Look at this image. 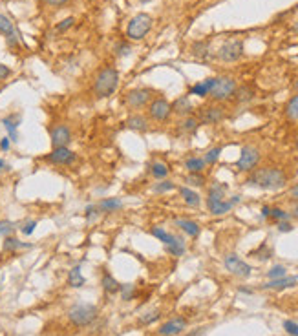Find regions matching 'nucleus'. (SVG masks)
<instances>
[{
    "mask_svg": "<svg viewBox=\"0 0 298 336\" xmlns=\"http://www.w3.org/2000/svg\"><path fill=\"white\" fill-rule=\"evenodd\" d=\"M84 283H86V280H84V276L81 274V267H73L71 271L68 273V285L69 287H83Z\"/></svg>",
    "mask_w": 298,
    "mask_h": 336,
    "instance_id": "28",
    "label": "nucleus"
},
{
    "mask_svg": "<svg viewBox=\"0 0 298 336\" xmlns=\"http://www.w3.org/2000/svg\"><path fill=\"white\" fill-rule=\"evenodd\" d=\"M285 115L287 119H298V93L289 99V103L285 106Z\"/></svg>",
    "mask_w": 298,
    "mask_h": 336,
    "instance_id": "33",
    "label": "nucleus"
},
{
    "mask_svg": "<svg viewBox=\"0 0 298 336\" xmlns=\"http://www.w3.org/2000/svg\"><path fill=\"white\" fill-rule=\"evenodd\" d=\"M152 93L154 91L148 90V88H136V90H130L126 93L125 103L132 110H141V108L148 106V103L152 101Z\"/></svg>",
    "mask_w": 298,
    "mask_h": 336,
    "instance_id": "8",
    "label": "nucleus"
},
{
    "mask_svg": "<svg viewBox=\"0 0 298 336\" xmlns=\"http://www.w3.org/2000/svg\"><path fill=\"white\" fill-rule=\"evenodd\" d=\"M101 214H110V212H117V210L123 209V201L117 199V197H106L103 201L97 203Z\"/></svg>",
    "mask_w": 298,
    "mask_h": 336,
    "instance_id": "21",
    "label": "nucleus"
},
{
    "mask_svg": "<svg viewBox=\"0 0 298 336\" xmlns=\"http://www.w3.org/2000/svg\"><path fill=\"white\" fill-rule=\"evenodd\" d=\"M236 203H240V196H234L232 199L225 201V199H212V197H207V209L210 214L214 216H222V214H227Z\"/></svg>",
    "mask_w": 298,
    "mask_h": 336,
    "instance_id": "14",
    "label": "nucleus"
},
{
    "mask_svg": "<svg viewBox=\"0 0 298 336\" xmlns=\"http://www.w3.org/2000/svg\"><path fill=\"white\" fill-rule=\"evenodd\" d=\"M170 106H172V113L180 115V117L192 115V112H194V106H192V103H190V99H188L187 95L176 99V101H174V105H170Z\"/></svg>",
    "mask_w": 298,
    "mask_h": 336,
    "instance_id": "18",
    "label": "nucleus"
},
{
    "mask_svg": "<svg viewBox=\"0 0 298 336\" xmlns=\"http://www.w3.org/2000/svg\"><path fill=\"white\" fill-rule=\"evenodd\" d=\"M198 126H200L198 117H196V115H187V117H183V121L180 123V130L185 133H194L196 130H198Z\"/></svg>",
    "mask_w": 298,
    "mask_h": 336,
    "instance_id": "29",
    "label": "nucleus"
},
{
    "mask_svg": "<svg viewBox=\"0 0 298 336\" xmlns=\"http://www.w3.org/2000/svg\"><path fill=\"white\" fill-rule=\"evenodd\" d=\"M141 2H150V0H141Z\"/></svg>",
    "mask_w": 298,
    "mask_h": 336,
    "instance_id": "59",
    "label": "nucleus"
},
{
    "mask_svg": "<svg viewBox=\"0 0 298 336\" xmlns=\"http://www.w3.org/2000/svg\"><path fill=\"white\" fill-rule=\"evenodd\" d=\"M44 4H48V6H55V7H59V6H64V4H68L69 0H42Z\"/></svg>",
    "mask_w": 298,
    "mask_h": 336,
    "instance_id": "51",
    "label": "nucleus"
},
{
    "mask_svg": "<svg viewBox=\"0 0 298 336\" xmlns=\"http://www.w3.org/2000/svg\"><path fill=\"white\" fill-rule=\"evenodd\" d=\"M297 280H298L297 276H284V278H276V280H271L269 283H265L264 289H275V291H280V289L297 285Z\"/></svg>",
    "mask_w": 298,
    "mask_h": 336,
    "instance_id": "22",
    "label": "nucleus"
},
{
    "mask_svg": "<svg viewBox=\"0 0 298 336\" xmlns=\"http://www.w3.org/2000/svg\"><path fill=\"white\" fill-rule=\"evenodd\" d=\"M289 196H291L293 201H297V203H298V185H295V187L289 190Z\"/></svg>",
    "mask_w": 298,
    "mask_h": 336,
    "instance_id": "52",
    "label": "nucleus"
},
{
    "mask_svg": "<svg viewBox=\"0 0 298 336\" xmlns=\"http://www.w3.org/2000/svg\"><path fill=\"white\" fill-rule=\"evenodd\" d=\"M223 117H225V112L220 106H207L198 112L200 125H218L220 121H223Z\"/></svg>",
    "mask_w": 298,
    "mask_h": 336,
    "instance_id": "13",
    "label": "nucleus"
},
{
    "mask_svg": "<svg viewBox=\"0 0 298 336\" xmlns=\"http://www.w3.org/2000/svg\"><path fill=\"white\" fill-rule=\"evenodd\" d=\"M269 217L276 219V221H287V219L291 217V214H289V212H285V210H282V209H271Z\"/></svg>",
    "mask_w": 298,
    "mask_h": 336,
    "instance_id": "43",
    "label": "nucleus"
},
{
    "mask_svg": "<svg viewBox=\"0 0 298 336\" xmlns=\"http://www.w3.org/2000/svg\"><path fill=\"white\" fill-rule=\"evenodd\" d=\"M192 53L196 57H200V59L208 57V44L207 42H196L194 46H192Z\"/></svg>",
    "mask_w": 298,
    "mask_h": 336,
    "instance_id": "40",
    "label": "nucleus"
},
{
    "mask_svg": "<svg viewBox=\"0 0 298 336\" xmlns=\"http://www.w3.org/2000/svg\"><path fill=\"white\" fill-rule=\"evenodd\" d=\"M9 75H11V70L7 68L6 64L0 63V81H4V79H7Z\"/></svg>",
    "mask_w": 298,
    "mask_h": 336,
    "instance_id": "50",
    "label": "nucleus"
},
{
    "mask_svg": "<svg viewBox=\"0 0 298 336\" xmlns=\"http://www.w3.org/2000/svg\"><path fill=\"white\" fill-rule=\"evenodd\" d=\"M245 183L249 187H256L262 190H280L287 185V175L282 168L264 167L252 170Z\"/></svg>",
    "mask_w": 298,
    "mask_h": 336,
    "instance_id": "1",
    "label": "nucleus"
},
{
    "mask_svg": "<svg viewBox=\"0 0 298 336\" xmlns=\"http://www.w3.org/2000/svg\"><path fill=\"white\" fill-rule=\"evenodd\" d=\"M225 269L229 271L230 274H234V276H240V278H249L251 276V265L249 263H245L240 256H236V254H229V256H225Z\"/></svg>",
    "mask_w": 298,
    "mask_h": 336,
    "instance_id": "10",
    "label": "nucleus"
},
{
    "mask_svg": "<svg viewBox=\"0 0 298 336\" xmlns=\"http://www.w3.org/2000/svg\"><path fill=\"white\" fill-rule=\"evenodd\" d=\"M115 49H117L119 57L130 55V44H126V42H119L117 46H115Z\"/></svg>",
    "mask_w": 298,
    "mask_h": 336,
    "instance_id": "48",
    "label": "nucleus"
},
{
    "mask_svg": "<svg viewBox=\"0 0 298 336\" xmlns=\"http://www.w3.org/2000/svg\"><path fill=\"white\" fill-rule=\"evenodd\" d=\"M185 327H187V320L178 316V318H172V320H168V322L163 323L160 329H158V335L160 336H176V335H180V333H183Z\"/></svg>",
    "mask_w": 298,
    "mask_h": 336,
    "instance_id": "16",
    "label": "nucleus"
},
{
    "mask_svg": "<svg viewBox=\"0 0 298 336\" xmlns=\"http://www.w3.org/2000/svg\"><path fill=\"white\" fill-rule=\"evenodd\" d=\"M97 318V307L90 303H77L68 311V320L75 327H86Z\"/></svg>",
    "mask_w": 298,
    "mask_h": 336,
    "instance_id": "3",
    "label": "nucleus"
},
{
    "mask_svg": "<svg viewBox=\"0 0 298 336\" xmlns=\"http://www.w3.org/2000/svg\"><path fill=\"white\" fill-rule=\"evenodd\" d=\"M295 88H297V90H298V81H297V83H295Z\"/></svg>",
    "mask_w": 298,
    "mask_h": 336,
    "instance_id": "58",
    "label": "nucleus"
},
{
    "mask_svg": "<svg viewBox=\"0 0 298 336\" xmlns=\"http://www.w3.org/2000/svg\"><path fill=\"white\" fill-rule=\"evenodd\" d=\"M243 41L240 39H232V41L223 42L220 49H218V59L223 61V63H236L243 57Z\"/></svg>",
    "mask_w": 298,
    "mask_h": 336,
    "instance_id": "6",
    "label": "nucleus"
},
{
    "mask_svg": "<svg viewBox=\"0 0 298 336\" xmlns=\"http://www.w3.org/2000/svg\"><path fill=\"white\" fill-rule=\"evenodd\" d=\"M150 232H152L154 238H158L160 241H163L165 245H168V243L172 241V238H174V234H170V232H166L165 229H163V227H154V229H152Z\"/></svg>",
    "mask_w": 298,
    "mask_h": 336,
    "instance_id": "35",
    "label": "nucleus"
},
{
    "mask_svg": "<svg viewBox=\"0 0 298 336\" xmlns=\"http://www.w3.org/2000/svg\"><path fill=\"white\" fill-rule=\"evenodd\" d=\"M258 163H260V150L254 147H243L240 159L236 163V168L240 172H252Z\"/></svg>",
    "mask_w": 298,
    "mask_h": 336,
    "instance_id": "9",
    "label": "nucleus"
},
{
    "mask_svg": "<svg viewBox=\"0 0 298 336\" xmlns=\"http://www.w3.org/2000/svg\"><path fill=\"white\" fill-rule=\"evenodd\" d=\"M176 189V185H174L172 181H168V179H163L161 183H156V187H154V192L156 194H165V192H170V190Z\"/></svg>",
    "mask_w": 298,
    "mask_h": 336,
    "instance_id": "41",
    "label": "nucleus"
},
{
    "mask_svg": "<svg viewBox=\"0 0 298 336\" xmlns=\"http://www.w3.org/2000/svg\"><path fill=\"white\" fill-rule=\"evenodd\" d=\"M15 231V223L13 221H9V219H4V221H0V236H9L11 232Z\"/></svg>",
    "mask_w": 298,
    "mask_h": 336,
    "instance_id": "44",
    "label": "nucleus"
},
{
    "mask_svg": "<svg viewBox=\"0 0 298 336\" xmlns=\"http://www.w3.org/2000/svg\"><path fill=\"white\" fill-rule=\"evenodd\" d=\"M119 86V71L112 66H106L97 73V77L93 81V95L97 99L110 97L112 93H115Z\"/></svg>",
    "mask_w": 298,
    "mask_h": 336,
    "instance_id": "2",
    "label": "nucleus"
},
{
    "mask_svg": "<svg viewBox=\"0 0 298 336\" xmlns=\"http://www.w3.org/2000/svg\"><path fill=\"white\" fill-rule=\"evenodd\" d=\"M225 192H227V187L222 185V183H214L208 187V196L207 197H212V199H223L225 197Z\"/></svg>",
    "mask_w": 298,
    "mask_h": 336,
    "instance_id": "32",
    "label": "nucleus"
},
{
    "mask_svg": "<svg viewBox=\"0 0 298 336\" xmlns=\"http://www.w3.org/2000/svg\"><path fill=\"white\" fill-rule=\"evenodd\" d=\"M234 99L240 103V105H245V103H249V101H252L254 99V90L251 88V86H240V88H236L234 91Z\"/></svg>",
    "mask_w": 298,
    "mask_h": 336,
    "instance_id": "26",
    "label": "nucleus"
},
{
    "mask_svg": "<svg viewBox=\"0 0 298 336\" xmlns=\"http://www.w3.org/2000/svg\"><path fill=\"white\" fill-rule=\"evenodd\" d=\"M176 227H180L181 231L190 238H196L200 234V225L196 221H190V219H176Z\"/></svg>",
    "mask_w": 298,
    "mask_h": 336,
    "instance_id": "23",
    "label": "nucleus"
},
{
    "mask_svg": "<svg viewBox=\"0 0 298 336\" xmlns=\"http://www.w3.org/2000/svg\"><path fill=\"white\" fill-rule=\"evenodd\" d=\"M185 168L188 172H201L205 168V161H203V157H188L185 161Z\"/></svg>",
    "mask_w": 298,
    "mask_h": 336,
    "instance_id": "34",
    "label": "nucleus"
},
{
    "mask_svg": "<svg viewBox=\"0 0 298 336\" xmlns=\"http://www.w3.org/2000/svg\"><path fill=\"white\" fill-rule=\"evenodd\" d=\"M7 168H9L7 167V163L4 161V159H0V172H2V170H7Z\"/></svg>",
    "mask_w": 298,
    "mask_h": 336,
    "instance_id": "56",
    "label": "nucleus"
},
{
    "mask_svg": "<svg viewBox=\"0 0 298 336\" xmlns=\"http://www.w3.org/2000/svg\"><path fill=\"white\" fill-rule=\"evenodd\" d=\"M0 33L6 37L9 48L19 46V31L15 29V24L9 21V17H6L4 13H0Z\"/></svg>",
    "mask_w": 298,
    "mask_h": 336,
    "instance_id": "12",
    "label": "nucleus"
},
{
    "mask_svg": "<svg viewBox=\"0 0 298 336\" xmlns=\"http://www.w3.org/2000/svg\"><path fill=\"white\" fill-rule=\"evenodd\" d=\"M150 174L156 177V179H165L166 175H168V167H166L165 163H161V161H154L150 163Z\"/></svg>",
    "mask_w": 298,
    "mask_h": 336,
    "instance_id": "31",
    "label": "nucleus"
},
{
    "mask_svg": "<svg viewBox=\"0 0 298 336\" xmlns=\"http://www.w3.org/2000/svg\"><path fill=\"white\" fill-rule=\"evenodd\" d=\"M220 154H222V148H220V147L210 148L207 154H205V157H203L205 165H214V163L220 159Z\"/></svg>",
    "mask_w": 298,
    "mask_h": 336,
    "instance_id": "37",
    "label": "nucleus"
},
{
    "mask_svg": "<svg viewBox=\"0 0 298 336\" xmlns=\"http://www.w3.org/2000/svg\"><path fill=\"white\" fill-rule=\"evenodd\" d=\"M29 247H31L29 243H22L17 238H13V236H6L4 243H2L4 252H13V251H19V249H29Z\"/></svg>",
    "mask_w": 298,
    "mask_h": 336,
    "instance_id": "27",
    "label": "nucleus"
},
{
    "mask_svg": "<svg viewBox=\"0 0 298 336\" xmlns=\"http://www.w3.org/2000/svg\"><path fill=\"white\" fill-rule=\"evenodd\" d=\"M180 194H181V197H183V201H185L188 207H200V205H201L200 194H198V192H194V190H190L188 187H181Z\"/></svg>",
    "mask_w": 298,
    "mask_h": 336,
    "instance_id": "24",
    "label": "nucleus"
},
{
    "mask_svg": "<svg viewBox=\"0 0 298 336\" xmlns=\"http://www.w3.org/2000/svg\"><path fill=\"white\" fill-rule=\"evenodd\" d=\"M49 137H51L53 148L68 147L69 141H71V130L66 125H57L49 130Z\"/></svg>",
    "mask_w": 298,
    "mask_h": 336,
    "instance_id": "15",
    "label": "nucleus"
},
{
    "mask_svg": "<svg viewBox=\"0 0 298 336\" xmlns=\"http://www.w3.org/2000/svg\"><path fill=\"white\" fill-rule=\"evenodd\" d=\"M19 121H21V117H19V115H9V117H4V119H2V125H4V128L7 130L9 141H13V143H17V141H19V130H17Z\"/></svg>",
    "mask_w": 298,
    "mask_h": 336,
    "instance_id": "19",
    "label": "nucleus"
},
{
    "mask_svg": "<svg viewBox=\"0 0 298 336\" xmlns=\"http://www.w3.org/2000/svg\"><path fill=\"white\" fill-rule=\"evenodd\" d=\"M0 148H2V150H7V148H9V137H4V139L0 141Z\"/></svg>",
    "mask_w": 298,
    "mask_h": 336,
    "instance_id": "53",
    "label": "nucleus"
},
{
    "mask_svg": "<svg viewBox=\"0 0 298 336\" xmlns=\"http://www.w3.org/2000/svg\"><path fill=\"white\" fill-rule=\"evenodd\" d=\"M291 216L295 217V219H298V203H295V207H293V210H291Z\"/></svg>",
    "mask_w": 298,
    "mask_h": 336,
    "instance_id": "55",
    "label": "nucleus"
},
{
    "mask_svg": "<svg viewBox=\"0 0 298 336\" xmlns=\"http://www.w3.org/2000/svg\"><path fill=\"white\" fill-rule=\"evenodd\" d=\"M73 24H75V19H73V17H68V19H64V21L57 26V31H66V29H69Z\"/></svg>",
    "mask_w": 298,
    "mask_h": 336,
    "instance_id": "47",
    "label": "nucleus"
},
{
    "mask_svg": "<svg viewBox=\"0 0 298 336\" xmlns=\"http://www.w3.org/2000/svg\"><path fill=\"white\" fill-rule=\"evenodd\" d=\"M271 207H262V217H269Z\"/></svg>",
    "mask_w": 298,
    "mask_h": 336,
    "instance_id": "54",
    "label": "nucleus"
},
{
    "mask_svg": "<svg viewBox=\"0 0 298 336\" xmlns=\"http://www.w3.org/2000/svg\"><path fill=\"white\" fill-rule=\"evenodd\" d=\"M35 227H37V221H35V219H29V221H26V223L21 227V232L24 236H29V234H33Z\"/></svg>",
    "mask_w": 298,
    "mask_h": 336,
    "instance_id": "46",
    "label": "nucleus"
},
{
    "mask_svg": "<svg viewBox=\"0 0 298 336\" xmlns=\"http://www.w3.org/2000/svg\"><path fill=\"white\" fill-rule=\"evenodd\" d=\"M293 29H295V31H297V33H298V22H297V24H295V26H293Z\"/></svg>",
    "mask_w": 298,
    "mask_h": 336,
    "instance_id": "57",
    "label": "nucleus"
},
{
    "mask_svg": "<svg viewBox=\"0 0 298 336\" xmlns=\"http://www.w3.org/2000/svg\"><path fill=\"white\" fill-rule=\"evenodd\" d=\"M236 81L234 77H229V75H222V77H216L214 81V86H212V90H210V97L214 99V101H227V99H230L232 95H234L236 91Z\"/></svg>",
    "mask_w": 298,
    "mask_h": 336,
    "instance_id": "5",
    "label": "nucleus"
},
{
    "mask_svg": "<svg viewBox=\"0 0 298 336\" xmlns=\"http://www.w3.org/2000/svg\"><path fill=\"white\" fill-rule=\"evenodd\" d=\"M75 159H77L75 152H71L68 147L53 148V150L44 157V161L51 163V165H71V163H75Z\"/></svg>",
    "mask_w": 298,
    "mask_h": 336,
    "instance_id": "11",
    "label": "nucleus"
},
{
    "mask_svg": "<svg viewBox=\"0 0 298 336\" xmlns=\"http://www.w3.org/2000/svg\"><path fill=\"white\" fill-rule=\"evenodd\" d=\"M101 285H103V289L108 294H115V293H119V289H121V283H119V281L115 280L110 273L103 274V278H101Z\"/></svg>",
    "mask_w": 298,
    "mask_h": 336,
    "instance_id": "25",
    "label": "nucleus"
},
{
    "mask_svg": "<svg viewBox=\"0 0 298 336\" xmlns=\"http://www.w3.org/2000/svg\"><path fill=\"white\" fill-rule=\"evenodd\" d=\"M185 249H187V247H185V241H183L181 238H178V236H174L172 241L166 245V251L170 252L172 256H183Z\"/></svg>",
    "mask_w": 298,
    "mask_h": 336,
    "instance_id": "30",
    "label": "nucleus"
},
{
    "mask_svg": "<svg viewBox=\"0 0 298 336\" xmlns=\"http://www.w3.org/2000/svg\"><path fill=\"white\" fill-rule=\"evenodd\" d=\"M295 227H293V223H289V219L287 221H278V232H291Z\"/></svg>",
    "mask_w": 298,
    "mask_h": 336,
    "instance_id": "49",
    "label": "nucleus"
},
{
    "mask_svg": "<svg viewBox=\"0 0 298 336\" xmlns=\"http://www.w3.org/2000/svg\"><path fill=\"white\" fill-rule=\"evenodd\" d=\"M119 293H121V298H123V300H132L134 294H136V287H134L132 283H126V285H121Z\"/></svg>",
    "mask_w": 298,
    "mask_h": 336,
    "instance_id": "42",
    "label": "nucleus"
},
{
    "mask_svg": "<svg viewBox=\"0 0 298 336\" xmlns=\"http://www.w3.org/2000/svg\"><path fill=\"white\" fill-rule=\"evenodd\" d=\"M284 276H287V269L284 265H275L271 271H267L269 280H276V278H284Z\"/></svg>",
    "mask_w": 298,
    "mask_h": 336,
    "instance_id": "38",
    "label": "nucleus"
},
{
    "mask_svg": "<svg viewBox=\"0 0 298 336\" xmlns=\"http://www.w3.org/2000/svg\"><path fill=\"white\" fill-rule=\"evenodd\" d=\"M297 147H298V141H297Z\"/></svg>",
    "mask_w": 298,
    "mask_h": 336,
    "instance_id": "60",
    "label": "nucleus"
},
{
    "mask_svg": "<svg viewBox=\"0 0 298 336\" xmlns=\"http://www.w3.org/2000/svg\"><path fill=\"white\" fill-rule=\"evenodd\" d=\"M284 329L287 335L291 336H298V323L293 322V320H285L284 322Z\"/></svg>",
    "mask_w": 298,
    "mask_h": 336,
    "instance_id": "45",
    "label": "nucleus"
},
{
    "mask_svg": "<svg viewBox=\"0 0 298 336\" xmlns=\"http://www.w3.org/2000/svg\"><path fill=\"white\" fill-rule=\"evenodd\" d=\"M160 311L156 309V311H148V313H145V315H141V318H139V323H143V325H150V323H154L158 318H160Z\"/></svg>",
    "mask_w": 298,
    "mask_h": 336,
    "instance_id": "39",
    "label": "nucleus"
},
{
    "mask_svg": "<svg viewBox=\"0 0 298 336\" xmlns=\"http://www.w3.org/2000/svg\"><path fill=\"white\" fill-rule=\"evenodd\" d=\"M185 183L190 187H203L205 185V175L201 172H188V175L185 177Z\"/></svg>",
    "mask_w": 298,
    "mask_h": 336,
    "instance_id": "36",
    "label": "nucleus"
},
{
    "mask_svg": "<svg viewBox=\"0 0 298 336\" xmlns=\"http://www.w3.org/2000/svg\"><path fill=\"white\" fill-rule=\"evenodd\" d=\"M154 19L148 13H138L132 21L128 22V28H126V37L130 41H141L148 35V31L152 29Z\"/></svg>",
    "mask_w": 298,
    "mask_h": 336,
    "instance_id": "4",
    "label": "nucleus"
},
{
    "mask_svg": "<svg viewBox=\"0 0 298 336\" xmlns=\"http://www.w3.org/2000/svg\"><path fill=\"white\" fill-rule=\"evenodd\" d=\"M125 125L128 130H134V132H146L148 130V117L141 115V113H132L126 117Z\"/></svg>",
    "mask_w": 298,
    "mask_h": 336,
    "instance_id": "17",
    "label": "nucleus"
},
{
    "mask_svg": "<svg viewBox=\"0 0 298 336\" xmlns=\"http://www.w3.org/2000/svg\"><path fill=\"white\" fill-rule=\"evenodd\" d=\"M172 113L170 103L163 97H156L148 103V119L154 123H165Z\"/></svg>",
    "mask_w": 298,
    "mask_h": 336,
    "instance_id": "7",
    "label": "nucleus"
},
{
    "mask_svg": "<svg viewBox=\"0 0 298 336\" xmlns=\"http://www.w3.org/2000/svg\"><path fill=\"white\" fill-rule=\"evenodd\" d=\"M214 81H216V77H208V79H205V81H201V83L194 84V86L190 88V95L207 97L208 93H210V90H212V86H214Z\"/></svg>",
    "mask_w": 298,
    "mask_h": 336,
    "instance_id": "20",
    "label": "nucleus"
}]
</instances>
